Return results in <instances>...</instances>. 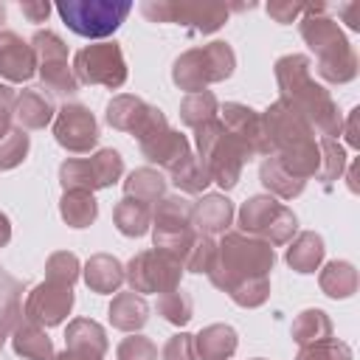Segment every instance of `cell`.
Wrapping results in <instances>:
<instances>
[{
	"instance_id": "cell-1",
	"label": "cell",
	"mask_w": 360,
	"mask_h": 360,
	"mask_svg": "<svg viewBox=\"0 0 360 360\" xmlns=\"http://www.w3.org/2000/svg\"><path fill=\"white\" fill-rule=\"evenodd\" d=\"M276 84H278V98L298 110L312 129L321 132V138H335L343 129L340 110L332 98V93L312 79V62L304 53H287L278 56L273 65Z\"/></svg>"
},
{
	"instance_id": "cell-2",
	"label": "cell",
	"mask_w": 360,
	"mask_h": 360,
	"mask_svg": "<svg viewBox=\"0 0 360 360\" xmlns=\"http://www.w3.org/2000/svg\"><path fill=\"white\" fill-rule=\"evenodd\" d=\"M301 39L307 42V48L315 53L318 59V76L329 84H346L357 76L360 70V59L352 48V42L346 39V34L340 31L338 20H332L326 14L323 3H307L301 22H298Z\"/></svg>"
},
{
	"instance_id": "cell-3",
	"label": "cell",
	"mask_w": 360,
	"mask_h": 360,
	"mask_svg": "<svg viewBox=\"0 0 360 360\" xmlns=\"http://www.w3.org/2000/svg\"><path fill=\"white\" fill-rule=\"evenodd\" d=\"M273 264H276V253L267 242L248 236L242 231H225L222 239L217 242V253L205 276L217 290L228 292L248 278L270 276Z\"/></svg>"
},
{
	"instance_id": "cell-4",
	"label": "cell",
	"mask_w": 360,
	"mask_h": 360,
	"mask_svg": "<svg viewBox=\"0 0 360 360\" xmlns=\"http://www.w3.org/2000/svg\"><path fill=\"white\" fill-rule=\"evenodd\" d=\"M194 146L197 158L211 174V183H217L222 191H231L242 177L245 163L250 160L242 143L222 127L219 118H214L194 129Z\"/></svg>"
},
{
	"instance_id": "cell-5",
	"label": "cell",
	"mask_w": 360,
	"mask_h": 360,
	"mask_svg": "<svg viewBox=\"0 0 360 360\" xmlns=\"http://www.w3.org/2000/svg\"><path fill=\"white\" fill-rule=\"evenodd\" d=\"M236 70V53L225 39H214L200 48L183 51L172 62V82L188 93H200L214 82L231 79Z\"/></svg>"
},
{
	"instance_id": "cell-6",
	"label": "cell",
	"mask_w": 360,
	"mask_h": 360,
	"mask_svg": "<svg viewBox=\"0 0 360 360\" xmlns=\"http://www.w3.org/2000/svg\"><path fill=\"white\" fill-rule=\"evenodd\" d=\"M56 11L76 37L104 42L129 17L132 3L129 0H62L56 3Z\"/></svg>"
},
{
	"instance_id": "cell-7",
	"label": "cell",
	"mask_w": 360,
	"mask_h": 360,
	"mask_svg": "<svg viewBox=\"0 0 360 360\" xmlns=\"http://www.w3.org/2000/svg\"><path fill=\"white\" fill-rule=\"evenodd\" d=\"M239 228L248 236H256L262 242H267L270 248H281L290 245V239L298 231V217L292 214V208H287L284 202H278L270 194H253L239 205Z\"/></svg>"
},
{
	"instance_id": "cell-8",
	"label": "cell",
	"mask_w": 360,
	"mask_h": 360,
	"mask_svg": "<svg viewBox=\"0 0 360 360\" xmlns=\"http://www.w3.org/2000/svg\"><path fill=\"white\" fill-rule=\"evenodd\" d=\"M141 14L149 22H174L188 28L191 34H214L228 22L231 6L194 0H143Z\"/></svg>"
},
{
	"instance_id": "cell-9",
	"label": "cell",
	"mask_w": 360,
	"mask_h": 360,
	"mask_svg": "<svg viewBox=\"0 0 360 360\" xmlns=\"http://www.w3.org/2000/svg\"><path fill=\"white\" fill-rule=\"evenodd\" d=\"M70 68H73V76L79 84H101L110 90L124 87V82L129 76L127 62H124V51L115 39L84 45L82 51H76Z\"/></svg>"
},
{
	"instance_id": "cell-10",
	"label": "cell",
	"mask_w": 360,
	"mask_h": 360,
	"mask_svg": "<svg viewBox=\"0 0 360 360\" xmlns=\"http://www.w3.org/2000/svg\"><path fill=\"white\" fill-rule=\"evenodd\" d=\"M180 278H183V264L155 248L135 253L124 267V281L138 295H146V292L163 295L169 290H177Z\"/></svg>"
},
{
	"instance_id": "cell-11",
	"label": "cell",
	"mask_w": 360,
	"mask_h": 360,
	"mask_svg": "<svg viewBox=\"0 0 360 360\" xmlns=\"http://www.w3.org/2000/svg\"><path fill=\"white\" fill-rule=\"evenodd\" d=\"M31 48L37 56V73L42 79V87L56 96H73L79 93V82L73 76V68L68 65V45L56 31H37L31 37Z\"/></svg>"
},
{
	"instance_id": "cell-12",
	"label": "cell",
	"mask_w": 360,
	"mask_h": 360,
	"mask_svg": "<svg viewBox=\"0 0 360 360\" xmlns=\"http://www.w3.org/2000/svg\"><path fill=\"white\" fill-rule=\"evenodd\" d=\"M104 118H107V124L112 129L127 132V135H132L138 141H143V138L160 132L163 127H169L166 115L158 107H152L143 98L129 96V93L112 96L110 104H107V110H104Z\"/></svg>"
},
{
	"instance_id": "cell-13",
	"label": "cell",
	"mask_w": 360,
	"mask_h": 360,
	"mask_svg": "<svg viewBox=\"0 0 360 360\" xmlns=\"http://www.w3.org/2000/svg\"><path fill=\"white\" fill-rule=\"evenodd\" d=\"M53 138L62 149L73 155H84L98 143V121L90 112V107L73 101L56 110L53 118Z\"/></svg>"
},
{
	"instance_id": "cell-14",
	"label": "cell",
	"mask_w": 360,
	"mask_h": 360,
	"mask_svg": "<svg viewBox=\"0 0 360 360\" xmlns=\"http://www.w3.org/2000/svg\"><path fill=\"white\" fill-rule=\"evenodd\" d=\"M73 287L68 284H56V281H39L28 295H25V307H22V318L34 321L39 326H59L70 309H73Z\"/></svg>"
},
{
	"instance_id": "cell-15",
	"label": "cell",
	"mask_w": 360,
	"mask_h": 360,
	"mask_svg": "<svg viewBox=\"0 0 360 360\" xmlns=\"http://www.w3.org/2000/svg\"><path fill=\"white\" fill-rule=\"evenodd\" d=\"M219 121L222 127L242 143V149L248 152V158H267L273 149H270V141L264 135V124H262V112H256L253 107L248 104H239V101H225L219 107Z\"/></svg>"
},
{
	"instance_id": "cell-16",
	"label": "cell",
	"mask_w": 360,
	"mask_h": 360,
	"mask_svg": "<svg viewBox=\"0 0 360 360\" xmlns=\"http://www.w3.org/2000/svg\"><path fill=\"white\" fill-rule=\"evenodd\" d=\"M110 349L107 332L93 318H73L65 329V352L73 360H104Z\"/></svg>"
},
{
	"instance_id": "cell-17",
	"label": "cell",
	"mask_w": 360,
	"mask_h": 360,
	"mask_svg": "<svg viewBox=\"0 0 360 360\" xmlns=\"http://www.w3.org/2000/svg\"><path fill=\"white\" fill-rule=\"evenodd\" d=\"M37 73V56L31 42L17 31H0V76L11 84L31 82Z\"/></svg>"
},
{
	"instance_id": "cell-18",
	"label": "cell",
	"mask_w": 360,
	"mask_h": 360,
	"mask_svg": "<svg viewBox=\"0 0 360 360\" xmlns=\"http://www.w3.org/2000/svg\"><path fill=\"white\" fill-rule=\"evenodd\" d=\"M138 146H141V155H143L149 163H155V166H160V169H166V172H174V169L191 155L188 138H186L183 132L172 129V127H163L160 132H155V135L138 141Z\"/></svg>"
},
{
	"instance_id": "cell-19",
	"label": "cell",
	"mask_w": 360,
	"mask_h": 360,
	"mask_svg": "<svg viewBox=\"0 0 360 360\" xmlns=\"http://www.w3.org/2000/svg\"><path fill=\"white\" fill-rule=\"evenodd\" d=\"M233 222V202L225 194H202L191 208V225L197 233H225Z\"/></svg>"
},
{
	"instance_id": "cell-20",
	"label": "cell",
	"mask_w": 360,
	"mask_h": 360,
	"mask_svg": "<svg viewBox=\"0 0 360 360\" xmlns=\"http://www.w3.org/2000/svg\"><path fill=\"white\" fill-rule=\"evenodd\" d=\"M82 278L90 287V292L110 295L118 292V287L124 284V264L110 253H93L82 267Z\"/></svg>"
},
{
	"instance_id": "cell-21",
	"label": "cell",
	"mask_w": 360,
	"mask_h": 360,
	"mask_svg": "<svg viewBox=\"0 0 360 360\" xmlns=\"http://www.w3.org/2000/svg\"><path fill=\"white\" fill-rule=\"evenodd\" d=\"M149 312H152V309H149L146 298L129 290V292H115V295H112L110 309H107V318H110L112 329L132 335V332H138V329L146 326Z\"/></svg>"
},
{
	"instance_id": "cell-22",
	"label": "cell",
	"mask_w": 360,
	"mask_h": 360,
	"mask_svg": "<svg viewBox=\"0 0 360 360\" xmlns=\"http://www.w3.org/2000/svg\"><path fill=\"white\" fill-rule=\"evenodd\" d=\"M239 335L228 323H208L194 335L197 360H231L236 354Z\"/></svg>"
},
{
	"instance_id": "cell-23",
	"label": "cell",
	"mask_w": 360,
	"mask_h": 360,
	"mask_svg": "<svg viewBox=\"0 0 360 360\" xmlns=\"http://www.w3.org/2000/svg\"><path fill=\"white\" fill-rule=\"evenodd\" d=\"M14 118L20 121V129H45L56 118V107L51 96H45L39 87H28L17 93Z\"/></svg>"
},
{
	"instance_id": "cell-24",
	"label": "cell",
	"mask_w": 360,
	"mask_h": 360,
	"mask_svg": "<svg viewBox=\"0 0 360 360\" xmlns=\"http://www.w3.org/2000/svg\"><path fill=\"white\" fill-rule=\"evenodd\" d=\"M323 253H326L323 236L315 233V231H301V233H295V236L290 239V248H287V253H284V262H287L295 273L307 276V273H315V270L323 264Z\"/></svg>"
},
{
	"instance_id": "cell-25",
	"label": "cell",
	"mask_w": 360,
	"mask_h": 360,
	"mask_svg": "<svg viewBox=\"0 0 360 360\" xmlns=\"http://www.w3.org/2000/svg\"><path fill=\"white\" fill-rule=\"evenodd\" d=\"M11 349L17 357L25 360H53V340L48 338L45 326L34 323V321H20L11 332Z\"/></svg>"
},
{
	"instance_id": "cell-26",
	"label": "cell",
	"mask_w": 360,
	"mask_h": 360,
	"mask_svg": "<svg viewBox=\"0 0 360 360\" xmlns=\"http://www.w3.org/2000/svg\"><path fill=\"white\" fill-rule=\"evenodd\" d=\"M191 208H194L191 200H186L180 194H166L152 208V231H158V233H174V231L194 228L191 225Z\"/></svg>"
},
{
	"instance_id": "cell-27",
	"label": "cell",
	"mask_w": 360,
	"mask_h": 360,
	"mask_svg": "<svg viewBox=\"0 0 360 360\" xmlns=\"http://www.w3.org/2000/svg\"><path fill=\"white\" fill-rule=\"evenodd\" d=\"M166 186L169 180L152 169V166H141V169H132L124 180V197H132L138 202H146V205H155L166 197Z\"/></svg>"
},
{
	"instance_id": "cell-28",
	"label": "cell",
	"mask_w": 360,
	"mask_h": 360,
	"mask_svg": "<svg viewBox=\"0 0 360 360\" xmlns=\"http://www.w3.org/2000/svg\"><path fill=\"white\" fill-rule=\"evenodd\" d=\"M259 180H262V186L267 188V194H270V197H278V200H295V197L307 188V183L298 180V177H292V174L278 163L276 155H267V158L262 160V166H259Z\"/></svg>"
},
{
	"instance_id": "cell-29",
	"label": "cell",
	"mask_w": 360,
	"mask_h": 360,
	"mask_svg": "<svg viewBox=\"0 0 360 360\" xmlns=\"http://www.w3.org/2000/svg\"><path fill=\"white\" fill-rule=\"evenodd\" d=\"M22 321V281L0 267V340H6Z\"/></svg>"
},
{
	"instance_id": "cell-30",
	"label": "cell",
	"mask_w": 360,
	"mask_h": 360,
	"mask_svg": "<svg viewBox=\"0 0 360 360\" xmlns=\"http://www.w3.org/2000/svg\"><path fill=\"white\" fill-rule=\"evenodd\" d=\"M318 284L323 290V295L329 298H352L357 292V267L352 262H343V259H335V262H326L318 273Z\"/></svg>"
},
{
	"instance_id": "cell-31",
	"label": "cell",
	"mask_w": 360,
	"mask_h": 360,
	"mask_svg": "<svg viewBox=\"0 0 360 360\" xmlns=\"http://www.w3.org/2000/svg\"><path fill=\"white\" fill-rule=\"evenodd\" d=\"M112 222L124 236H143L152 231V205L121 197L112 208Z\"/></svg>"
},
{
	"instance_id": "cell-32",
	"label": "cell",
	"mask_w": 360,
	"mask_h": 360,
	"mask_svg": "<svg viewBox=\"0 0 360 360\" xmlns=\"http://www.w3.org/2000/svg\"><path fill=\"white\" fill-rule=\"evenodd\" d=\"M59 217L70 228H90L98 217V202L90 191H65L59 200Z\"/></svg>"
},
{
	"instance_id": "cell-33",
	"label": "cell",
	"mask_w": 360,
	"mask_h": 360,
	"mask_svg": "<svg viewBox=\"0 0 360 360\" xmlns=\"http://www.w3.org/2000/svg\"><path fill=\"white\" fill-rule=\"evenodd\" d=\"M290 335L298 343V349L309 346V343H318V340H326V338H332V318L318 307L304 309V312L295 315Z\"/></svg>"
},
{
	"instance_id": "cell-34",
	"label": "cell",
	"mask_w": 360,
	"mask_h": 360,
	"mask_svg": "<svg viewBox=\"0 0 360 360\" xmlns=\"http://www.w3.org/2000/svg\"><path fill=\"white\" fill-rule=\"evenodd\" d=\"M219 115V101L211 90H200V93H188L183 101H180V121L191 129L214 121Z\"/></svg>"
},
{
	"instance_id": "cell-35",
	"label": "cell",
	"mask_w": 360,
	"mask_h": 360,
	"mask_svg": "<svg viewBox=\"0 0 360 360\" xmlns=\"http://www.w3.org/2000/svg\"><path fill=\"white\" fill-rule=\"evenodd\" d=\"M172 177V183L183 191V194H202L208 186H211V174H208V169L202 166V160L191 152L174 172H169Z\"/></svg>"
},
{
	"instance_id": "cell-36",
	"label": "cell",
	"mask_w": 360,
	"mask_h": 360,
	"mask_svg": "<svg viewBox=\"0 0 360 360\" xmlns=\"http://www.w3.org/2000/svg\"><path fill=\"white\" fill-rule=\"evenodd\" d=\"M318 146H321V172L315 180H321L329 188L346 172L349 158H346V149L338 143V138H318Z\"/></svg>"
},
{
	"instance_id": "cell-37",
	"label": "cell",
	"mask_w": 360,
	"mask_h": 360,
	"mask_svg": "<svg viewBox=\"0 0 360 360\" xmlns=\"http://www.w3.org/2000/svg\"><path fill=\"white\" fill-rule=\"evenodd\" d=\"M59 183H62V191H90V194L98 191L96 174L87 158H68L59 166Z\"/></svg>"
},
{
	"instance_id": "cell-38",
	"label": "cell",
	"mask_w": 360,
	"mask_h": 360,
	"mask_svg": "<svg viewBox=\"0 0 360 360\" xmlns=\"http://www.w3.org/2000/svg\"><path fill=\"white\" fill-rule=\"evenodd\" d=\"M158 315L174 326H186L194 315V301L183 287L169 290V292L158 295Z\"/></svg>"
},
{
	"instance_id": "cell-39",
	"label": "cell",
	"mask_w": 360,
	"mask_h": 360,
	"mask_svg": "<svg viewBox=\"0 0 360 360\" xmlns=\"http://www.w3.org/2000/svg\"><path fill=\"white\" fill-rule=\"evenodd\" d=\"M28 149H31V138L25 135V129H20V127L6 129L0 135V172L17 169L28 158Z\"/></svg>"
},
{
	"instance_id": "cell-40",
	"label": "cell",
	"mask_w": 360,
	"mask_h": 360,
	"mask_svg": "<svg viewBox=\"0 0 360 360\" xmlns=\"http://www.w3.org/2000/svg\"><path fill=\"white\" fill-rule=\"evenodd\" d=\"M87 160H90V169H93V174H96V186H98V188L115 186V183L121 180V174H124V158H121L112 146L98 149V152L90 155Z\"/></svg>"
},
{
	"instance_id": "cell-41",
	"label": "cell",
	"mask_w": 360,
	"mask_h": 360,
	"mask_svg": "<svg viewBox=\"0 0 360 360\" xmlns=\"http://www.w3.org/2000/svg\"><path fill=\"white\" fill-rule=\"evenodd\" d=\"M79 276H82V262H79L76 253H70V250H56V253L48 256V262H45V278H48V281L73 287V284L79 281Z\"/></svg>"
},
{
	"instance_id": "cell-42",
	"label": "cell",
	"mask_w": 360,
	"mask_h": 360,
	"mask_svg": "<svg viewBox=\"0 0 360 360\" xmlns=\"http://www.w3.org/2000/svg\"><path fill=\"white\" fill-rule=\"evenodd\" d=\"M231 301L236 307H245V309H256L262 307L267 298H270V276H259V278H248L242 284H236L233 290H228Z\"/></svg>"
},
{
	"instance_id": "cell-43",
	"label": "cell",
	"mask_w": 360,
	"mask_h": 360,
	"mask_svg": "<svg viewBox=\"0 0 360 360\" xmlns=\"http://www.w3.org/2000/svg\"><path fill=\"white\" fill-rule=\"evenodd\" d=\"M295 360H352V346L338 338H326V340L301 346Z\"/></svg>"
},
{
	"instance_id": "cell-44",
	"label": "cell",
	"mask_w": 360,
	"mask_h": 360,
	"mask_svg": "<svg viewBox=\"0 0 360 360\" xmlns=\"http://www.w3.org/2000/svg\"><path fill=\"white\" fill-rule=\"evenodd\" d=\"M214 253H217V242L205 233H197L194 245L188 248V253L183 259V273H208Z\"/></svg>"
},
{
	"instance_id": "cell-45",
	"label": "cell",
	"mask_w": 360,
	"mask_h": 360,
	"mask_svg": "<svg viewBox=\"0 0 360 360\" xmlns=\"http://www.w3.org/2000/svg\"><path fill=\"white\" fill-rule=\"evenodd\" d=\"M115 360H158V346L146 335H129L118 343Z\"/></svg>"
},
{
	"instance_id": "cell-46",
	"label": "cell",
	"mask_w": 360,
	"mask_h": 360,
	"mask_svg": "<svg viewBox=\"0 0 360 360\" xmlns=\"http://www.w3.org/2000/svg\"><path fill=\"white\" fill-rule=\"evenodd\" d=\"M163 360H197V349H194V335L188 332H177L166 340L163 346Z\"/></svg>"
},
{
	"instance_id": "cell-47",
	"label": "cell",
	"mask_w": 360,
	"mask_h": 360,
	"mask_svg": "<svg viewBox=\"0 0 360 360\" xmlns=\"http://www.w3.org/2000/svg\"><path fill=\"white\" fill-rule=\"evenodd\" d=\"M304 6H307V3H292V0H270V3H267V14H270L276 22L287 25V22H292V20H298V17L304 14Z\"/></svg>"
},
{
	"instance_id": "cell-48",
	"label": "cell",
	"mask_w": 360,
	"mask_h": 360,
	"mask_svg": "<svg viewBox=\"0 0 360 360\" xmlns=\"http://www.w3.org/2000/svg\"><path fill=\"white\" fill-rule=\"evenodd\" d=\"M14 104H17V93H14L8 84H0V135H3L6 129H11Z\"/></svg>"
},
{
	"instance_id": "cell-49",
	"label": "cell",
	"mask_w": 360,
	"mask_h": 360,
	"mask_svg": "<svg viewBox=\"0 0 360 360\" xmlns=\"http://www.w3.org/2000/svg\"><path fill=\"white\" fill-rule=\"evenodd\" d=\"M20 11L28 17V22H45L48 14H51V3H45V0H22Z\"/></svg>"
},
{
	"instance_id": "cell-50",
	"label": "cell",
	"mask_w": 360,
	"mask_h": 360,
	"mask_svg": "<svg viewBox=\"0 0 360 360\" xmlns=\"http://www.w3.org/2000/svg\"><path fill=\"white\" fill-rule=\"evenodd\" d=\"M338 14H343V20H346V25L352 28V31H360V3H346V6H340L338 8Z\"/></svg>"
},
{
	"instance_id": "cell-51",
	"label": "cell",
	"mask_w": 360,
	"mask_h": 360,
	"mask_svg": "<svg viewBox=\"0 0 360 360\" xmlns=\"http://www.w3.org/2000/svg\"><path fill=\"white\" fill-rule=\"evenodd\" d=\"M357 112H360V110L354 107V110L349 112V121H346V124H343V129H340V132H346V141H349V146H357V127H354V121H357Z\"/></svg>"
},
{
	"instance_id": "cell-52",
	"label": "cell",
	"mask_w": 360,
	"mask_h": 360,
	"mask_svg": "<svg viewBox=\"0 0 360 360\" xmlns=\"http://www.w3.org/2000/svg\"><path fill=\"white\" fill-rule=\"evenodd\" d=\"M11 242V222H8V217L0 211V248H6Z\"/></svg>"
},
{
	"instance_id": "cell-53",
	"label": "cell",
	"mask_w": 360,
	"mask_h": 360,
	"mask_svg": "<svg viewBox=\"0 0 360 360\" xmlns=\"http://www.w3.org/2000/svg\"><path fill=\"white\" fill-rule=\"evenodd\" d=\"M53 360H73V357H70V354H68V352H65V349H62V352H59V354H53Z\"/></svg>"
},
{
	"instance_id": "cell-54",
	"label": "cell",
	"mask_w": 360,
	"mask_h": 360,
	"mask_svg": "<svg viewBox=\"0 0 360 360\" xmlns=\"http://www.w3.org/2000/svg\"><path fill=\"white\" fill-rule=\"evenodd\" d=\"M3 20H6V6L0 3V22H3Z\"/></svg>"
},
{
	"instance_id": "cell-55",
	"label": "cell",
	"mask_w": 360,
	"mask_h": 360,
	"mask_svg": "<svg viewBox=\"0 0 360 360\" xmlns=\"http://www.w3.org/2000/svg\"><path fill=\"white\" fill-rule=\"evenodd\" d=\"M253 360H264V357H253Z\"/></svg>"
},
{
	"instance_id": "cell-56",
	"label": "cell",
	"mask_w": 360,
	"mask_h": 360,
	"mask_svg": "<svg viewBox=\"0 0 360 360\" xmlns=\"http://www.w3.org/2000/svg\"><path fill=\"white\" fill-rule=\"evenodd\" d=\"M0 346H3V340H0Z\"/></svg>"
}]
</instances>
